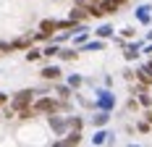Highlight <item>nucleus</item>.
I'll return each instance as SVG.
<instances>
[{"label": "nucleus", "mask_w": 152, "mask_h": 147, "mask_svg": "<svg viewBox=\"0 0 152 147\" xmlns=\"http://www.w3.org/2000/svg\"><path fill=\"white\" fill-rule=\"evenodd\" d=\"M31 100H34V92H18L13 100H11V110L13 113H29V108H31Z\"/></svg>", "instance_id": "f257e3e1"}, {"label": "nucleus", "mask_w": 152, "mask_h": 147, "mask_svg": "<svg viewBox=\"0 0 152 147\" xmlns=\"http://www.w3.org/2000/svg\"><path fill=\"white\" fill-rule=\"evenodd\" d=\"M126 0H102L100 5H97V11H94V16H110V13H115L118 8H121Z\"/></svg>", "instance_id": "f03ea898"}, {"label": "nucleus", "mask_w": 152, "mask_h": 147, "mask_svg": "<svg viewBox=\"0 0 152 147\" xmlns=\"http://www.w3.org/2000/svg\"><path fill=\"white\" fill-rule=\"evenodd\" d=\"M97 95H100V103H97V108H102V110H110V108L115 105L113 95H107V92H97Z\"/></svg>", "instance_id": "7ed1b4c3"}, {"label": "nucleus", "mask_w": 152, "mask_h": 147, "mask_svg": "<svg viewBox=\"0 0 152 147\" xmlns=\"http://www.w3.org/2000/svg\"><path fill=\"white\" fill-rule=\"evenodd\" d=\"M50 126H53L55 132H63V129L68 126V118H50Z\"/></svg>", "instance_id": "20e7f679"}, {"label": "nucleus", "mask_w": 152, "mask_h": 147, "mask_svg": "<svg viewBox=\"0 0 152 147\" xmlns=\"http://www.w3.org/2000/svg\"><path fill=\"white\" fill-rule=\"evenodd\" d=\"M137 18L142 21V24H147V21H150V5H142V8L137 11Z\"/></svg>", "instance_id": "39448f33"}, {"label": "nucleus", "mask_w": 152, "mask_h": 147, "mask_svg": "<svg viewBox=\"0 0 152 147\" xmlns=\"http://www.w3.org/2000/svg\"><path fill=\"white\" fill-rule=\"evenodd\" d=\"M107 118H110V116H107V110H102V113H97V116L92 118V123H94V126H105Z\"/></svg>", "instance_id": "423d86ee"}, {"label": "nucleus", "mask_w": 152, "mask_h": 147, "mask_svg": "<svg viewBox=\"0 0 152 147\" xmlns=\"http://www.w3.org/2000/svg\"><path fill=\"white\" fill-rule=\"evenodd\" d=\"M137 55H139V45H137V42H134V45H126V58L134 60Z\"/></svg>", "instance_id": "0eeeda50"}, {"label": "nucleus", "mask_w": 152, "mask_h": 147, "mask_svg": "<svg viewBox=\"0 0 152 147\" xmlns=\"http://www.w3.org/2000/svg\"><path fill=\"white\" fill-rule=\"evenodd\" d=\"M58 68H55V66H47V68H42V76H45V79H58Z\"/></svg>", "instance_id": "6e6552de"}, {"label": "nucleus", "mask_w": 152, "mask_h": 147, "mask_svg": "<svg viewBox=\"0 0 152 147\" xmlns=\"http://www.w3.org/2000/svg\"><path fill=\"white\" fill-rule=\"evenodd\" d=\"M81 84H84V79H81V76H68V87H81Z\"/></svg>", "instance_id": "1a4fd4ad"}, {"label": "nucleus", "mask_w": 152, "mask_h": 147, "mask_svg": "<svg viewBox=\"0 0 152 147\" xmlns=\"http://www.w3.org/2000/svg\"><path fill=\"white\" fill-rule=\"evenodd\" d=\"M42 55H45L42 50H29V53H26V60H39Z\"/></svg>", "instance_id": "9d476101"}, {"label": "nucleus", "mask_w": 152, "mask_h": 147, "mask_svg": "<svg viewBox=\"0 0 152 147\" xmlns=\"http://www.w3.org/2000/svg\"><path fill=\"white\" fill-rule=\"evenodd\" d=\"M42 53H45L47 58H50V55H58V45H47V47L42 50Z\"/></svg>", "instance_id": "9b49d317"}, {"label": "nucleus", "mask_w": 152, "mask_h": 147, "mask_svg": "<svg viewBox=\"0 0 152 147\" xmlns=\"http://www.w3.org/2000/svg\"><path fill=\"white\" fill-rule=\"evenodd\" d=\"M102 142H107V134L105 132H97L94 134V145H102Z\"/></svg>", "instance_id": "f8f14e48"}, {"label": "nucleus", "mask_w": 152, "mask_h": 147, "mask_svg": "<svg viewBox=\"0 0 152 147\" xmlns=\"http://www.w3.org/2000/svg\"><path fill=\"white\" fill-rule=\"evenodd\" d=\"M58 55H61V58H76V50H58Z\"/></svg>", "instance_id": "ddd939ff"}, {"label": "nucleus", "mask_w": 152, "mask_h": 147, "mask_svg": "<svg viewBox=\"0 0 152 147\" xmlns=\"http://www.w3.org/2000/svg\"><path fill=\"white\" fill-rule=\"evenodd\" d=\"M97 34H100V37H110V34H113V29H110V26H100V29H97Z\"/></svg>", "instance_id": "4468645a"}, {"label": "nucleus", "mask_w": 152, "mask_h": 147, "mask_svg": "<svg viewBox=\"0 0 152 147\" xmlns=\"http://www.w3.org/2000/svg\"><path fill=\"white\" fill-rule=\"evenodd\" d=\"M105 47V42H89L87 45V50H102Z\"/></svg>", "instance_id": "2eb2a0df"}, {"label": "nucleus", "mask_w": 152, "mask_h": 147, "mask_svg": "<svg viewBox=\"0 0 152 147\" xmlns=\"http://www.w3.org/2000/svg\"><path fill=\"white\" fill-rule=\"evenodd\" d=\"M5 100H8V97H5V95H0V105H5Z\"/></svg>", "instance_id": "dca6fc26"}, {"label": "nucleus", "mask_w": 152, "mask_h": 147, "mask_svg": "<svg viewBox=\"0 0 152 147\" xmlns=\"http://www.w3.org/2000/svg\"><path fill=\"white\" fill-rule=\"evenodd\" d=\"M147 37H150V40H152V32H150V34H147Z\"/></svg>", "instance_id": "f3484780"}]
</instances>
